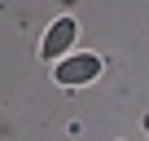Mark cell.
Masks as SVG:
<instances>
[{
	"mask_svg": "<svg viewBox=\"0 0 149 141\" xmlns=\"http://www.w3.org/2000/svg\"><path fill=\"white\" fill-rule=\"evenodd\" d=\"M74 40H79V22H74V18H57V22L48 27L44 44H40V57L61 66V62L70 57V44H74Z\"/></svg>",
	"mask_w": 149,
	"mask_h": 141,
	"instance_id": "2",
	"label": "cell"
},
{
	"mask_svg": "<svg viewBox=\"0 0 149 141\" xmlns=\"http://www.w3.org/2000/svg\"><path fill=\"white\" fill-rule=\"evenodd\" d=\"M101 57L97 53H74V57H66L57 70H53V80L61 84V88H84V84H92L97 75H101Z\"/></svg>",
	"mask_w": 149,
	"mask_h": 141,
	"instance_id": "1",
	"label": "cell"
}]
</instances>
